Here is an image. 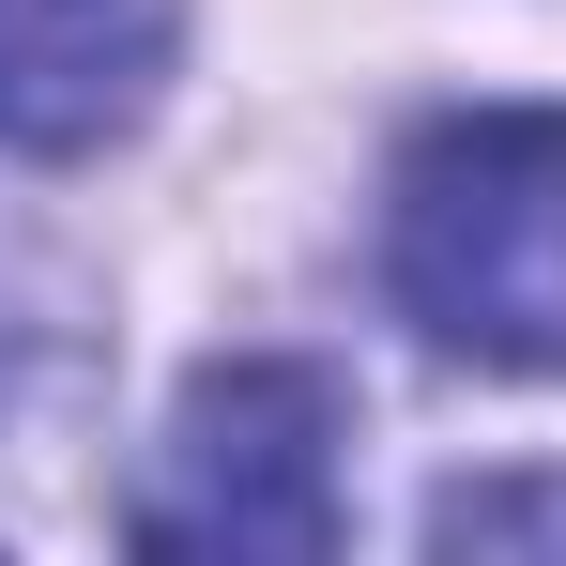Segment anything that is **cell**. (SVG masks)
<instances>
[{
	"instance_id": "obj_3",
	"label": "cell",
	"mask_w": 566,
	"mask_h": 566,
	"mask_svg": "<svg viewBox=\"0 0 566 566\" xmlns=\"http://www.w3.org/2000/svg\"><path fill=\"white\" fill-rule=\"evenodd\" d=\"M185 46V0H0V154L123 138Z\"/></svg>"
},
{
	"instance_id": "obj_2",
	"label": "cell",
	"mask_w": 566,
	"mask_h": 566,
	"mask_svg": "<svg viewBox=\"0 0 566 566\" xmlns=\"http://www.w3.org/2000/svg\"><path fill=\"white\" fill-rule=\"evenodd\" d=\"M138 552H337V382L199 368L138 474Z\"/></svg>"
},
{
	"instance_id": "obj_4",
	"label": "cell",
	"mask_w": 566,
	"mask_h": 566,
	"mask_svg": "<svg viewBox=\"0 0 566 566\" xmlns=\"http://www.w3.org/2000/svg\"><path fill=\"white\" fill-rule=\"evenodd\" d=\"M444 552H505V536H566V490H444V521H429Z\"/></svg>"
},
{
	"instance_id": "obj_1",
	"label": "cell",
	"mask_w": 566,
	"mask_h": 566,
	"mask_svg": "<svg viewBox=\"0 0 566 566\" xmlns=\"http://www.w3.org/2000/svg\"><path fill=\"white\" fill-rule=\"evenodd\" d=\"M382 276L460 368H566V107H444L382 185Z\"/></svg>"
}]
</instances>
